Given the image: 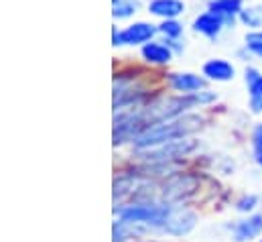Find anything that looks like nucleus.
Instances as JSON below:
<instances>
[{
	"label": "nucleus",
	"mask_w": 262,
	"mask_h": 242,
	"mask_svg": "<svg viewBox=\"0 0 262 242\" xmlns=\"http://www.w3.org/2000/svg\"><path fill=\"white\" fill-rule=\"evenodd\" d=\"M201 128H203V118L199 114H183L173 120L157 122L144 128L136 138H132L130 145L134 147V151H146V149H152V147H159V145H165L177 138H185Z\"/></svg>",
	"instance_id": "nucleus-1"
},
{
	"label": "nucleus",
	"mask_w": 262,
	"mask_h": 242,
	"mask_svg": "<svg viewBox=\"0 0 262 242\" xmlns=\"http://www.w3.org/2000/svg\"><path fill=\"white\" fill-rule=\"evenodd\" d=\"M175 204L171 201H155V199H134L128 204L116 206V220H122L132 226H142L146 232L161 234L163 224L167 222Z\"/></svg>",
	"instance_id": "nucleus-2"
},
{
	"label": "nucleus",
	"mask_w": 262,
	"mask_h": 242,
	"mask_svg": "<svg viewBox=\"0 0 262 242\" xmlns=\"http://www.w3.org/2000/svg\"><path fill=\"white\" fill-rule=\"evenodd\" d=\"M193 151H195V140L185 136V138H177V140H171V143H165V145H159L146 151H136V153L142 155L140 159L144 163H171L175 159L187 157Z\"/></svg>",
	"instance_id": "nucleus-3"
},
{
	"label": "nucleus",
	"mask_w": 262,
	"mask_h": 242,
	"mask_svg": "<svg viewBox=\"0 0 262 242\" xmlns=\"http://www.w3.org/2000/svg\"><path fill=\"white\" fill-rule=\"evenodd\" d=\"M197 224V214L189 208H183V206H173L167 222L163 224L161 228V234H167V236H173V238H179V236H187Z\"/></svg>",
	"instance_id": "nucleus-4"
},
{
	"label": "nucleus",
	"mask_w": 262,
	"mask_h": 242,
	"mask_svg": "<svg viewBox=\"0 0 262 242\" xmlns=\"http://www.w3.org/2000/svg\"><path fill=\"white\" fill-rule=\"evenodd\" d=\"M197 179L191 175H183V173H177L175 177H171L169 182H165L163 185V199L165 201H171V204H177V201H183L187 195H191L197 189Z\"/></svg>",
	"instance_id": "nucleus-5"
},
{
	"label": "nucleus",
	"mask_w": 262,
	"mask_h": 242,
	"mask_svg": "<svg viewBox=\"0 0 262 242\" xmlns=\"http://www.w3.org/2000/svg\"><path fill=\"white\" fill-rule=\"evenodd\" d=\"M167 84L173 92L177 94H185V96H191L195 92L205 90V77L191 73V71H179V73H169L167 77Z\"/></svg>",
	"instance_id": "nucleus-6"
},
{
	"label": "nucleus",
	"mask_w": 262,
	"mask_h": 242,
	"mask_svg": "<svg viewBox=\"0 0 262 242\" xmlns=\"http://www.w3.org/2000/svg\"><path fill=\"white\" fill-rule=\"evenodd\" d=\"M232 238L236 242H250L262 234V214H248L238 220L232 228Z\"/></svg>",
	"instance_id": "nucleus-7"
},
{
	"label": "nucleus",
	"mask_w": 262,
	"mask_h": 242,
	"mask_svg": "<svg viewBox=\"0 0 262 242\" xmlns=\"http://www.w3.org/2000/svg\"><path fill=\"white\" fill-rule=\"evenodd\" d=\"M157 33H159V27L150 23H132L120 31V37H122V45H144L152 41Z\"/></svg>",
	"instance_id": "nucleus-8"
},
{
	"label": "nucleus",
	"mask_w": 262,
	"mask_h": 242,
	"mask_svg": "<svg viewBox=\"0 0 262 242\" xmlns=\"http://www.w3.org/2000/svg\"><path fill=\"white\" fill-rule=\"evenodd\" d=\"M244 82L248 88V108L254 114H262V73L256 67H246Z\"/></svg>",
	"instance_id": "nucleus-9"
},
{
	"label": "nucleus",
	"mask_w": 262,
	"mask_h": 242,
	"mask_svg": "<svg viewBox=\"0 0 262 242\" xmlns=\"http://www.w3.org/2000/svg\"><path fill=\"white\" fill-rule=\"evenodd\" d=\"M140 55L148 65H167L169 61L173 59L175 51L165 41H148V43L142 45Z\"/></svg>",
	"instance_id": "nucleus-10"
},
{
	"label": "nucleus",
	"mask_w": 262,
	"mask_h": 242,
	"mask_svg": "<svg viewBox=\"0 0 262 242\" xmlns=\"http://www.w3.org/2000/svg\"><path fill=\"white\" fill-rule=\"evenodd\" d=\"M224 25H226V21L220 14L207 10V12L199 14L193 21V31L199 33V35H203V37H207V39H217V35L222 33Z\"/></svg>",
	"instance_id": "nucleus-11"
},
{
	"label": "nucleus",
	"mask_w": 262,
	"mask_h": 242,
	"mask_svg": "<svg viewBox=\"0 0 262 242\" xmlns=\"http://www.w3.org/2000/svg\"><path fill=\"white\" fill-rule=\"evenodd\" d=\"M203 75L209 82H230L236 75V67L226 59H209L203 63Z\"/></svg>",
	"instance_id": "nucleus-12"
},
{
	"label": "nucleus",
	"mask_w": 262,
	"mask_h": 242,
	"mask_svg": "<svg viewBox=\"0 0 262 242\" xmlns=\"http://www.w3.org/2000/svg\"><path fill=\"white\" fill-rule=\"evenodd\" d=\"M185 10V4L181 0H152L148 4V12L161 18H177Z\"/></svg>",
	"instance_id": "nucleus-13"
},
{
	"label": "nucleus",
	"mask_w": 262,
	"mask_h": 242,
	"mask_svg": "<svg viewBox=\"0 0 262 242\" xmlns=\"http://www.w3.org/2000/svg\"><path fill=\"white\" fill-rule=\"evenodd\" d=\"M242 4H244V0H211L209 2V10L220 14L226 23H232L244 10Z\"/></svg>",
	"instance_id": "nucleus-14"
},
{
	"label": "nucleus",
	"mask_w": 262,
	"mask_h": 242,
	"mask_svg": "<svg viewBox=\"0 0 262 242\" xmlns=\"http://www.w3.org/2000/svg\"><path fill=\"white\" fill-rule=\"evenodd\" d=\"M159 33L165 37V39H173L177 41L181 35H183V25L175 18H163V23L159 25Z\"/></svg>",
	"instance_id": "nucleus-15"
},
{
	"label": "nucleus",
	"mask_w": 262,
	"mask_h": 242,
	"mask_svg": "<svg viewBox=\"0 0 262 242\" xmlns=\"http://www.w3.org/2000/svg\"><path fill=\"white\" fill-rule=\"evenodd\" d=\"M138 2L136 0H112V14L114 18H128L136 12Z\"/></svg>",
	"instance_id": "nucleus-16"
},
{
	"label": "nucleus",
	"mask_w": 262,
	"mask_h": 242,
	"mask_svg": "<svg viewBox=\"0 0 262 242\" xmlns=\"http://www.w3.org/2000/svg\"><path fill=\"white\" fill-rule=\"evenodd\" d=\"M256 206H258V197H256L254 193H244V195H242V197H238V199H236V204H234L236 212H240V214H244V216L254 214Z\"/></svg>",
	"instance_id": "nucleus-17"
},
{
	"label": "nucleus",
	"mask_w": 262,
	"mask_h": 242,
	"mask_svg": "<svg viewBox=\"0 0 262 242\" xmlns=\"http://www.w3.org/2000/svg\"><path fill=\"white\" fill-rule=\"evenodd\" d=\"M240 21L252 29L262 27V6H252V8H244L240 12Z\"/></svg>",
	"instance_id": "nucleus-18"
},
{
	"label": "nucleus",
	"mask_w": 262,
	"mask_h": 242,
	"mask_svg": "<svg viewBox=\"0 0 262 242\" xmlns=\"http://www.w3.org/2000/svg\"><path fill=\"white\" fill-rule=\"evenodd\" d=\"M250 140H252V157H254V163L262 169V122H258L252 128Z\"/></svg>",
	"instance_id": "nucleus-19"
},
{
	"label": "nucleus",
	"mask_w": 262,
	"mask_h": 242,
	"mask_svg": "<svg viewBox=\"0 0 262 242\" xmlns=\"http://www.w3.org/2000/svg\"><path fill=\"white\" fill-rule=\"evenodd\" d=\"M246 43V49L252 53V55H256V57H260L262 59V31H250V33H246V39H244Z\"/></svg>",
	"instance_id": "nucleus-20"
},
{
	"label": "nucleus",
	"mask_w": 262,
	"mask_h": 242,
	"mask_svg": "<svg viewBox=\"0 0 262 242\" xmlns=\"http://www.w3.org/2000/svg\"><path fill=\"white\" fill-rule=\"evenodd\" d=\"M193 98H195L197 106H209V104H213V102L217 100L215 92H211V90H201V92H195V94H193Z\"/></svg>",
	"instance_id": "nucleus-21"
},
{
	"label": "nucleus",
	"mask_w": 262,
	"mask_h": 242,
	"mask_svg": "<svg viewBox=\"0 0 262 242\" xmlns=\"http://www.w3.org/2000/svg\"><path fill=\"white\" fill-rule=\"evenodd\" d=\"M112 45H114V47H118V45H122V37H120V31H118L116 27L112 29Z\"/></svg>",
	"instance_id": "nucleus-22"
},
{
	"label": "nucleus",
	"mask_w": 262,
	"mask_h": 242,
	"mask_svg": "<svg viewBox=\"0 0 262 242\" xmlns=\"http://www.w3.org/2000/svg\"><path fill=\"white\" fill-rule=\"evenodd\" d=\"M258 242H262V238H260V240H258Z\"/></svg>",
	"instance_id": "nucleus-23"
},
{
	"label": "nucleus",
	"mask_w": 262,
	"mask_h": 242,
	"mask_svg": "<svg viewBox=\"0 0 262 242\" xmlns=\"http://www.w3.org/2000/svg\"><path fill=\"white\" fill-rule=\"evenodd\" d=\"M132 242H134V240H132Z\"/></svg>",
	"instance_id": "nucleus-24"
}]
</instances>
